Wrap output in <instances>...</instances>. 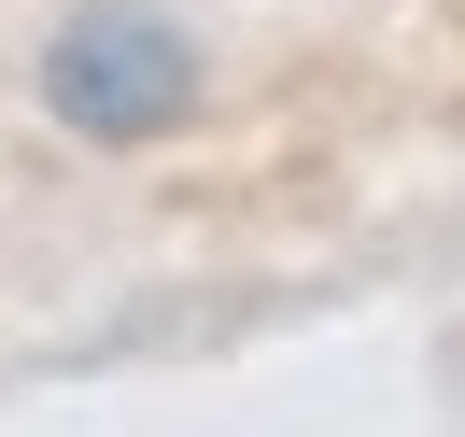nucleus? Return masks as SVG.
I'll return each mask as SVG.
<instances>
[{"label":"nucleus","instance_id":"nucleus-1","mask_svg":"<svg viewBox=\"0 0 465 437\" xmlns=\"http://www.w3.org/2000/svg\"><path fill=\"white\" fill-rule=\"evenodd\" d=\"M198 43L155 15V0H85V15H57V43H43V114L85 127V142H155V127L198 114Z\"/></svg>","mask_w":465,"mask_h":437}]
</instances>
